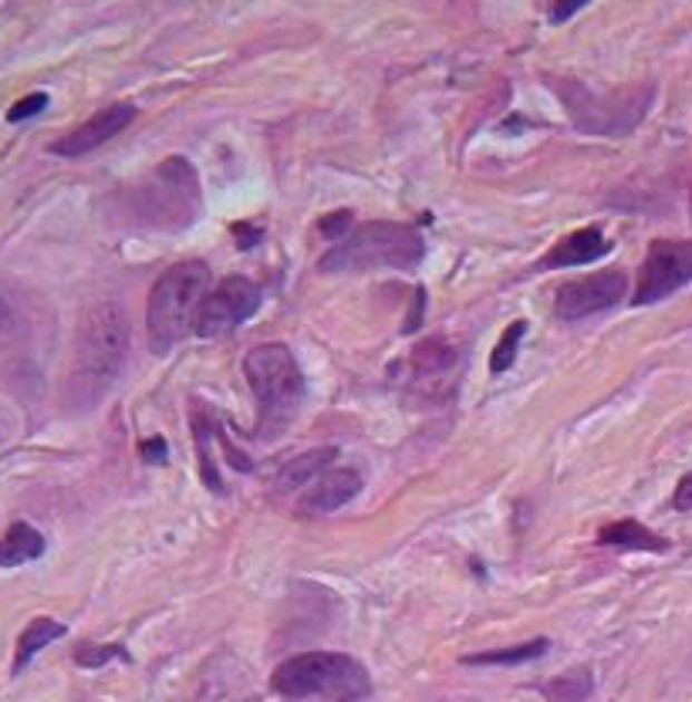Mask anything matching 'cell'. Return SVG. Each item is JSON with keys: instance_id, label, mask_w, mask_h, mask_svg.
Listing matches in <instances>:
<instances>
[{"instance_id": "15", "label": "cell", "mask_w": 692, "mask_h": 702, "mask_svg": "<svg viewBox=\"0 0 692 702\" xmlns=\"http://www.w3.org/2000/svg\"><path fill=\"white\" fill-rule=\"evenodd\" d=\"M598 544L605 547H622V550H669V540L642 527L639 520H618L605 524L598 530Z\"/></svg>"}, {"instance_id": "5", "label": "cell", "mask_w": 692, "mask_h": 702, "mask_svg": "<svg viewBox=\"0 0 692 702\" xmlns=\"http://www.w3.org/2000/svg\"><path fill=\"white\" fill-rule=\"evenodd\" d=\"M244 376L261 406V429L267 426L264 436H274V429H281L294 416L298 402L304 399V379L291 348L281 341L257 344L254 351H247Z\"/></svg>"}, {"instance_id": "7", "label": "cell", "mask_w": 692, "mask_h": 702, "mask_svg": "<svg viewBox=\"0 0 692 702\" xmlns=\"http://www.w3.org/2000/svg\"><path fill=\"white\" fill-rule=\"evenodd\" d=\"M557 91L571 105L574 123H578L582 129H588V133H602V136H622V133H628L642 119V115H645V105L652 98V88H639V91L612 95L602 105L578 81H564V85H557Z\"/></svg>"}, {"instance_id": "14", "label": "cell", "mask_w": 692, "mask_h": 702, "mask_svg": "<svg viewBox=\"0 0 692 702\" xmlns=\"http://www.w3.org/2000/svg\"><path fill=\"white\" fill-rule=\"evenodd\" d=\"M331 459H338V449L334 446H321V449H308V452H301L298 459H291V462H284L281 466V474H277V487H284V490H308L328 466H331Z\"/></svg>"}, {"instance_id": "1", "label": "cell", "mask_w": 692, "mask_h": 702, "mask_svg": "<svg viewBox=\"0 0 692 702\" xmlns=\"http://www.w3.org/2000/svg\"><path fill=\"white\" fill-rule=\"evenodd\" d=\"M126 362H129V314L115 301H101L88 308L75 334L68 399L78 409L95 406L119 382Z\"/></svg>"}, {"instance_id": "12", "label": "cell", "mask_w": 692, "mask_h": 702, "mask_svg": "<svg viewBox=\"0 0 692 702\" xmlns=\"http://www.w3.org/2000/svg\"><path fill=\"white\" fill-rule=\"evenodd\" d=\"M362 490V477L355 470H324L301 497V514L308 517H324L341 510L349 500H355Z\"/></svg>"}, {"instance_id": "29", "label": "cell", "mask_w": 692, "mask_h": 702, "mask_svg": "<svg viewBox=\"0 0 692 702\" xmlns=\"http://www.w3.org/2000/svg\"><path fill=\"white\" fill-rule=\"evenodd\" d=\"M11 328V308L4 304V298H0V334H4Z\"/></svg>"}, {"instance_id": "8", "label": "cell", "mask_w": 692, "mask_h": 702, "mask_svg": "<svg viewBox=\"0 0 692 702\" xmlns=\"http://www.w3.org/2000/svg\"><path fill=\"white\" fill-rule=\"evenodd\" d=\"M261 308V287L251 277H223L203 301L196 314L199 338H223Z\"/></svg>"}, {"instance_id": "11", "label": "cell", "mask_w": 692, "mask_h": 702, "mask_svg": "<svg viewBox=\"0 0 692 702\" xmlns=\"http://www.w3.org/2000/svg\"><path fill=\"white\" fill-rule=\"evenodd\" d=\"M136 119V105L129 101H119V105H108V108H98L88 123H81L78 129H71L68 136H61L58 143H51V153L55 156H68V159H78L91 149H98L101 143H108L111 136H119L129 123Z\"/></svg>"}, {"instance_id": "27", "label": "cell", "mask_w": 692, "mask_h": 702, "mask_svg": "<svg viewBox=\"0 0 692 702\" xmlns=\"http://www.w3.org/2000/svg\"><path fill=\"white\" fill-rule=\"evenodd\" d=\"M672 507L675 510H692V474H685L682 480H679V487H675V497H672Z\"/></svg>"}, {"instance_id": "4", "label": "cell", "mask_w": 692, "mask_h": 702, "mask_svg": "<svg viewBox=\"0 0 692 702\" xmlns=\"http://www.w3.org/2000/svg\"><path fill=\"white\" fill-rule=\"evenodd\" d=\"M274 689L284 699H311V695H334L341 702H355L369 695L366 669L341 652H304L277 665Z\"/></svg>"}, {"instance_id": "22", "label": "cell", "mask_w": 692, "mask_h": 702, "mask_svg": "<svg viewBox=\"0 0 692 702\" xmlns=\"http://www.w3.org/2000/svg\"><path fill=\"white\" fill-rule=\"evenodd\" d=\"M193 429H196V449H199V470H203V480H206V487L209 490H223V484H220V477H216V466H213V456H209V436H213V429H209V422H206V416L196 409V416H193Z\"/></svg>"}, {"instance_id": "23", "label": "cell", "mask_w": 692, "mask_h": 702, "mask_svg": "<svg viewBox=\"0 0 692 702\" xmlns=\"http://www.w3.org/2000/svg\"><path fill=\"white\" fill-rule=\"evenodd\" d=\"M75 662L81 669H101L108 662H129L126 645H95V642H81L75 649Z\"/></svg>"}, {"instance_id": "9", "label": "cell", "mask_w": 692, "mask_h": 702, "mask_svg": "<svg viewBox=\"0 0 692 702\" xmlns=\"http://www.w3.org/2000/svg\"><path fill=\"white\" fill-rule=\"evenodd\" d=\"M692 281V241H655L642 261L635 304H655Z\"/></svg>"}, {"instance_id": "28", "label": "cell", "mask_w": 692, "mask_h": 702, "mask_svg": "<svg viewBox=\"0 0 692 702\" xmlns=\"http://www.w3.org/2000/svg\"><path fill=\"white\" fill-rule=\"evenodd\" d=\"M234 233H237V241H241V237L247 241V247H254V244L261 241V230H251V226H234Z\"/></svg>"}, {"instance_id": "20", "label": "cell", "mask_w": 692, "mask_h": 702, "mask_svg": "<svg viewBox=\"0 0 692 702\" xmlns=\"http://www.w3.org/2000/svg\"><path fill=\"white\" fill-rule=\"evenodd\" d=\"M547 638H537V642H524V645H510V649H494V652H477V655H467L464 662L467 665H520V662H530V659H540L547 652Z\"/></svg>"}, {"instance_id": "16", "label": "cell", "mask_w": 692, "mask_h": 702, "mask_svg": "<svg viewBox=\"0 0 692 702\" xmlns=\"http://www.w3.org/2000/svg\"><path fill=\"white\" fill-rule=\"evenodd\" d=\"M45 554V537L31 524H14L0 537V567H21Z\"/></svg>"}, {"instance_id": "17", "label": "cell", "mask_w": 692, "mask_h": 702, "mask_svg": "<svg viewBox=\"0 0 692 702\" xmlns=\"http://www.w3.org/2000/svg\"><path fill=\"white\" fill-rule=\"evenodd\" d=\"M65 635H68V628H65L61 622H55V618H35V622L21 632V638H18L14 672H21L45 645H51L55 638H65Z\"/></svg>"}, {"instance_id": "18", "label": "cell", "mask_w": 692, "mask_h": 702, "mask_svg": "<svg viewBox=\"0 0 692 702\" xmlns=\"http://www.w3.org/2000/svg\"><path fill=\"white\" fill-rule=\"evenodd\" d=\"M592 689H595V679H592L588 669H571V672L550 679L544 685V695L550 702H585L592 695Z\"/></svg>"}, {"instance_id": "2", "label": "cell", "mask_w": 692, "mask_h": 702, "mask_svg": "<svg viewBox=\"0 0 692 702\" xmlns=\"http://www.w3.org/2000/svg\"><path fill=\"white\" fill-rule=\"evenodd\" d=\"M206 294L209 267L203 261H183L153 284L146 304V338L156 355H166L189 331H196V314Z\"/></svg>"}, {"instance_id": "10", "label": "cell", "mask_w": 692, "mask_h": 702, "mask_svg": "<svg viewBox=\"0 0 692 702\" xmlns=\"http://www.w3.org/2000/svg\"><path fill=\"white\" fill-rule=\"evenodd\" d=\"M625 291H628V277L622 271H598L578 281H567L557 291L554 311L564 321H582V318L615 308L625 298Z\"/></svg>"}, {"instance_id": "13", "label": "cell", "mask_w": 692, "mask_h": 702, "mask_svg": "<svg viewBox=\"0 0 692 702\" xmlns=\"http://www.w3.org/2000/svg\"><path fill=\"white\" fill-rule=\"evenodd\" d=\"M608 251H612V244L605 241V233H602V230H595V226H588V230H574V233H567L564 241H557V244L544 254L540 267H544V271H550V267H582V264L602 261Z\"/></svg>"}, {"instance_id": "6", "label": "cell", "mask_w": 692, "mask_h": 702, "mask_svg": "<svg viewBox=\"0 0 692 702\" xmlns=\"http://www.w3.org/2000/svg\"><path fill=\"white\" fill-rule=\"evenodd\" d=\"M136 209L146 226L156 230H183L196 223L203 209L199 179L189 159L169 156L146 176L143 186H136Z\"/></svg>"}, {"instance_id": "19", "label": "cell", "mask_w": 692, "mask_h": 702, "mask_svg": "<svg viewBox=\"0 0 692 702\" xmlns=\"http://www.w3.org/2000/svg\"><path fill=\"white\" fill-rule=\"evenodd\" d=\"M452 362H456V348L446 344L442 338H429V341L416 344V351H412V369H416V376H422V379H426V376L446 372Z\"/></svg>"}, {"instance_id": "24", "label": "cell", "mask_w": 692, "mask_h": 702, "mask_svg": "<svg viewBox=\"0 0 692 702\" xmlns=\"http://www.w3.org/2000/svg\"><path fill=\"white\" fill-rule=\"evenodd\" d=\"M349 226H352V213L349 209H338L328 220H321V237H328V241L338 244V241L349 237Z\"/></svg>"}, {"instance_id": "26", "label": "cell", "mask_w": 692, "mask_h": 702, "mask_svg": "<svg viewBox=\"0 0 692 702\" xmlns=\"http://www.w3.org/2000/svg\"><path fill=\"white\" fill-rule=\"evenodd\" d=\"M139 452H143V459H146V462H166L169 446H166V439L153 436V439H146V442L139 446Z\"/></svg>"}, {"instance_id": "21", "label": "cell", "mask_w": 692, "mask_h": 702, "mask_svg": "<svg viewBox=\"0 0 692 702\" xmlns=\"http://www.w3.org/2000/svg\"><path fill=\"white\" fill-rule=\"evenodd\" d=\"M524 331H527V324H524V321H514V324L504 331V338L497 341L494 355H490V372H494V376H504V372L517 362V348H520Z\"/></svg>"}, {"instance_id": "3", "label": "cell", "mask_w": 692, "mask_h": 702, "mask_svg": "<svg viewBox=\"0 0 692 702\" xmlns=\"http://www.w3.org/2000/svg\"><path fill=\"white\" fill-rule=\"evenodd\" d=\"M422 257H426V244L412 226L372 220V223H362L355 233H349L344 241H338L321 257V271H379V267L409 271Z\"/></svg>"}, {"instance_id": "30", "label": "cell", "mask_w": 692, "mask_h": 702, "mask_svg": "<svg viewBox=\"0 0 692 702\" xmlns=\"http://www.w3.org/2000/svg\"><path fill=\"white\" fill-rule=\"evenodd\" d=\"M574 11H578V4H571V8H554V11H550V21H564V18H571Z\"/></svg>"}, {"instance_id": "25", "label": "cell", "mask_w": 692, "mask_h": 702, "mask_svg": "<svg viewBox=\"0 0 692 702\" xmlns=\"http://www.w3.org/2000/svg\"><path fill=\"white\" fill-rule=\"evenodd\" d=\"M45 105H48V95L45 91H35V95H28V98H21V101L11 105L8 123H25V119H31V115H38Z\"/></svg>"}]
</instances>
